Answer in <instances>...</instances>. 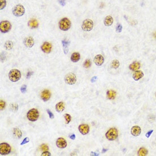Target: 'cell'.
Returning a JSON list of instances; mask_svg holds the SVG:
<instances>
[{"label":"cell","mask_w":156,"mask_h":156,"mask_svg":"<svg viewBox=\"0 0 156 156\" xmlns=\"http://www.w3.org/2000/svg\"><path fill=\"white\" fill-rule=\"evenodd\" d=\"M41 156H51V153L48 152V151H45V152H44L42 154Z\"/></svg>","instance_id":"40"},{"label":"cell","mask_w":156,"mask_h":156,"mask_svg":"<svg viewBox=\"0 0 156 156\" xmlns=\"http://www.w3.org/2000/svg\"><path fill=\"white\" fill-rule=\"evenodd\" d=\"M41 49L45 54H50L52 51V45L48 42H44L41 46Z\"/></svg>","instance_id":"10"},{"label":"cell","mask_w":156,"mask_h":156,"mask_svg":"<svg viewBox=\"0 0 156 156\" xmlns=\"http://www.w3.org/2000/svg\"><path fill=\"white\" fill-rule=\"evenodd\" d=\"M64 118L66 120V124H69L70 123V121H71V116L68 114H65L64 115Z\"/></svg>","instance_id":"32"},{"label":"cell","mask_w":156,"mask_h":156,"mask_svg":"<svg viewBox=\"0 0 156 156\" xmlns=\"http://www.w3.org/2000/svg\"><path fill=\"white\" fill-rule=\"evenodd\" d=\"M55 109L56 111L58 112H62L65 109V104L63 102H60L57 103L55 106Z\"/></svg>","instance_id":"21"},{"label":"cell","mask_w":156,"mask_h":156,"mask_svg":"<svg viewBox=\"0 0 156 156\" xmlns=\"http://www.w3.org/2000/svg\"><path fill=\"white\" fill-rule=\"evenodd\" d=\"M6 6V0H0V9L2 10L4 9Z\"/></svg>","instance_id":"31"},{"label":"cell","mask_w":156,"mask_h":156,"mask_svg":"<svg viewBox=\"0 0 156 156\" xmlns=\"http://www.w3.org/2000/svg\"><path fill=\"white\" fill-rule=\"evenodd\" d=\"M78 130L82 135H86L89 132L90 127L88 124H82L79 126Z\"/></svg>","instance_id":"11"},{"label":"cell","mask_w":156,"mask_h":156,"mask_svg":"<svg viewBox=\"0 0 156 156\" xmlns=\"http://www.w3.org/2000/svg\"><path fill=\"white\" fill-rule=\"evenodd\" d=\"M56 146L60 149H64L67 146V142L64 138L60 137L56 141Z\"/></svg>","instance_id":"13"},{"label":"cell","mask_w":156,"mask_h":156,"mask_svg":"<svg viewBox=\"0 0 156 156\" xmlns=\"http://www.w3.org/2000/svg\"><path fill=\"white\" fill-rule=\"evenodd\" d=\"M12 134H13L14 137L18 138V139L21 138L22 137V133L21 131L19 128H14Z\"/></svg>","instance_id":"22"},{"label":"cell","mask_w":156,"mask_h":156,"mask_svg":"<svg viewBox=\"0 0 156 156\" xmlns=\"http://www.w3.org/2000/svg\"><path fill=\"white\" fill-rule=\"evenodd\" d=\"M21 73L16 69H12L9 73V78L12 82H15L21 78Z\"/></svg>","instance_id":"2"},{"label":"cell","mask_w":156,"mask_h":156,"mask_svg":"<svg viewBox=\"0 0 156 156\" xmlns=\"http://www.w3.org/2000/svg\"><path fill=\"white\" fill-rule=\"evenodd\" d=\"M81 56L78 52H74L72 54L71 60L73 62H77L80 60Z\"/></svg>","instance_id":"23"},{"label":"cell","mask_w":156,"mask_h":156,"mask_svg":"<svg viewBox=\"0 0 156 156\" xmlns=\"http://www.w3.org/2000/svg\"><path fill=\"white\" fill-rule=\"evenodd\" d=\"M10 109L12 112H17L18 110V105L17 103L10 104Z\"/></svg>","instance_id":"28"},{"label":"cell","mask_w":156,"mask_h":156,"mask_svg":"<svg viewBox=\"0 0 156 156\" xmlns=\"http://www.w3.org/2000/svg\"><path fill=\"white\" fill-rule=\"evenodd\" d=\"M153 130H150L149 131V132H148L147 133H146L145 135V136L147 137V138H149V137L150 136V135H152V133H153Z\"/></svg>","instance_id":"42"},{"label":"cell","mask_w":156,"mask_h":156,"mask_svg":"<svg viewBox=\"0 0 156 156\" xmlns=\"http://www.w3.org/2000/svg\"><path fill=\"white\" fill-rule=\"evenodd\" d=\"M5 106H6V103L5 101H3V100H1V101H0V109H1V110H4L5 107Z\"/></svg>","instance_id":"34"},{"label":"cell","mask_w":156,"mask_h":156,"mask_svg":"<svg viewBox=\"0 0 156 156\" xmlns=\"http://www.w3.org/2000/svg\"><path fill=\"white\" fill-rule=\"evenodd\" d=\"M94 27V22L90 19H86L82 22L81 28L85 32H89L92 30Z\"/></svg>","instance_id":"5"},{"label":"cell","mask_w":156,"mask_h":156,"mask_svg":"<svg viewBox=\"0 0 156 156\" xmlns=\"http://www.w3.org/2000/svg\"><path fill=\"white\" fill-rule=\"evenodd\" d=\"M120 65V62L118 60H114L111 64V67L113 69H117Z\"/></svg>","instance_id":"27"},{"label":"cell","mask_w":156,"mask_h":156,"mask_svg":"<svg viewBox=\"0 0 156 156\" xmlns=\"http://www.w3.org/2000/svg\"><path fill=\"white\" fill-rule=\"evenodd\" d=\"M65 83L69 85H74L77 81V77L76 74L73 73H69L65 76L64 78Z\"/></svg>","instance_id":"8"},{"label":"cell","mask_w":156,"mask_h":156,"mask_svg":"<svg viewBox=\"0 0 156 156\" xmlns=\"http://www.w3.org/2000/svg\"><path fill=\"white\" fill-rule=\"evenodd\" d=\"M104 59L103 56L101 54H97L94 58V62L97 66H101L104 63Z\"/></svg>","instance_id":"14"},{"label":"cell","mask_w":156,"mask_h":156,"mask_svg":"<svg viewBox=\"0 0 156 156\" xmlns=\"http://www.w3.org/2000/svg\"><path fill=\"white\" fill-rule=\"evenodd\" d=\"M28 26L31 29H36L39 26V23L36 19H31L28 22Z\"/></svg>","instance_id":"17"},{"label":"cell","mask_w":156,"mask_h":156,"mask_svg":"<svg viewBox=\"0 0 156 156\" xmlns=\"http://www.w3.org/2000/svg\"><path fill=\"white\" fill-rule=\"evenodd\" d=\"M116 96V91L113 90H109L107 91V97L108 99L113 100L114 99Z\"/></svg>","instance_id":"24"},{"label":"cell","mask_w":156,"mask_h":156,"mask_svg":"<svg viewBox=\"0 0 156 156\" xmlns=\"http://www.w3.org/2000/svg\"><path fill=\"white\" fill-rule=\"evenodd\" d=\"M24 46L27 48H32L34 46L35 41L32 36H27L23 40Z\"/></svg>","instance_id":"12"},{"label":"cell","mask_w":156,"mask_h":156,"mask_svg":"<svg viewBox=\"0 0 156 156\" xmlns=\"http://www.w3.org/2000/svg\"><path fill=\"white\" fill-rule=\"evenodd\" d=\"M39 113L38 110L36 108H32L28 111L27 114V119L31 121H35L38 119Z\"/></svg>","instance_id":"4"},{"label":"cell","mask_w":156,"mask_h":156,"mask_svg":"<svg viewBox=\"0 0 156 156\" xmlns=\"http://www.w3.org/2000/svg\"><path fill=\"white\" fill-rule=\"evenodd\" d=\"M90 156H99V153H95V152H91V153H90Z\"/></svg>","instance_id":"46"},{"label":"cell","mask_w":156,"mask_h":156,"mask_svg":"<svg viewBox=\"0 0 156 156\" xmlns=\"http://www.w3.org/2000/svg\"><path fill=\"white\" fill-rule=\"evenodd\" d=\"M42 99L43 100L44 102H47L50 99L51 96V93L49 90H44L40 94Z\"/></svg>","instance_id":"15"},{"label":"cell","mask_w":156,"mask_h":156,"mask_svg":"<svg viewBox=\"0 0 156 156\" xmlns=\"http://www.w3.org/2000/svg\"><path fill=\"white\" fill-rule=\"evenodd\" d=\"M14 44L13 43H12V41L11 40H7L5 43L4 44V48L6 50H11L13 48Z\"/></svg>","instance_id":"25"},{"label":"cell","mask_w":156,"mask_h":156,"mask_svg":"<svg viewBox=\"0 0 156 156\" xmlns=\"http://www.w3.org/2000/svg\"><path fill=\"white\" fill-rule=\"evenodd\" d=\"M59 27L61 30L68 31L71 27V21L66 17L62 18L59 22Z\"/></svg>","instance_id":"1"},{"label":"cell","mask_w":156,"mask_h":156,"mask_svg":"<svg viewBox=\"0 0 156 156\" xmlns=\"http://www.w3.org/2000/svg\"><path fill=\"white\" fill-rule=\"evenodd\" d=\"M131 134H132V135H133V136H135V137L138 136L141 134V128L138 126H133V127L131 128Z\"/></svg>","instance_id":"16"},{"label":"cell","mask_w":156,"mask_h":156,"mask_svg":"<svg viewBox=\"0 0 156 156\" xmlns=\"http://www.w3.org/2000/svg\"><path fill=\"white\" fill-rule=\"evenodd\" d=\"M40 148H41L42 150H43L44 151H48L49 150V147L47 144H42L41 146H40Z\"/></svg>","instance_id":"35"},{"label":"cell","mask_w":156,"mask_h":156,"mask_svg":"<svg viewBox=\"0 0 156 156\" xmlns=\"http://www.w3.org/2000/svg\"><path fill=\"white\" fill-rule=\"evenodd\" d=\"M12 13L14 16L17 17L23 16L25 13L24 7L21 4H17L12 9Z\"/></svg>","instance_id":"3"},{"label":"cell","mask_w":156,"mask_h":156,"mask_svg":"<svg viewBox=\"0 0 156 156\" xmlns=\"http://www.w3.org/2000/svg\"><path fill=\"white\" fill-rule=\"evenodd\" d=\"M21 91L22 93H25L27 91V86L26 85H23L21 87Z\"/></svg>","instance_id":"37"},{"label":"cell","mask_w":156,"mask_h":156,"mask_svg":"<svg viewBox=\"0 0 156 156\" xmlns=\"http://www.w3.org/2000/svg\"><path fill=\"white\" fill-rule=\"evenodd\" d=\"M148 150L145 148H140L138 150L137 154L139 156H145L148 154Z\"/></svg>","instance_id":"26"},{"label":"cell","mask_w":156,"mask_h":156,"mask_svg":"<svg viewBox=\"0 0 156 156\" xmlns=\"http://www.w3.org/2000/svg\"><path fill=\"white\" fill-rule=\"evenodd\" d=\"M155 118H156L155 116H154V115H149V116H148V120H149V121H150V122L152 123L154 121V120H155Z\"/></svg>","instance_id":"36"},{"label":"cell","mask_w":156,"mask_h":156,"mask_svg":"<svg viewBox=\"0 0 156 156\" xmlns=\"http://www.w3.org/2000/svg\"><path fill=\"white\" fill-rule=\"evenodd\" d=\"M61 43L62 45V47L63 48H68V46H69V44H71V42L70 41H66V40H62Z\"/></svg>","instance_id":"30"},{"label":"cell","mask_w":156,"mask_h":156,"mask_svg":"<svg viewBox=\"0 0 156 156\" xmlns=\"http://www.w3.org/2000/svg\"><path fill=\"white\" fill-rule=\"evenodd\" d=\"M144 75V74L143 72L141 71H135V72L133 74V78L135 81H138L143 77Z\"/></svg>","instance_id":"19"},{"label":"cell","mask_w":156,"mask_h":156,"mask_svg":"<svg viewBox=\"0 0 156 156\" xmlns=\"http://www.w3.org/2000/svg\"><path fill=\"white\" fill-rule=\"evenodd\" d=\"M140 66H141V65H140V62L135 61V62H133V63H132L130 65H129V68L130 69L131 71L135 72L138 71V70L140 68Z\"/></svg>","instance_id":"20"},{"label":"cell","mask_w":156,"mask_h":156,"mask_svg":"<svg viewBox=\"0 0 156 156\" xmlns=\"http://www.w3.org/2000/svg\"><path fill=\"white\" fill-rule=\"evenodd\" d=\"M91 62L89 59H87L84 62V66L85 68H89L91 66Z\"/></svg>","instance_id":"29"},{"label":"cell","mask_w":156,"mask_h":156,"mask_svg":"<svg viewBox=\"0 0 156 156\" xmlns=\"http://www.w3.org/2000/svg\"><path fill=\"white\" fill-rule=\"evenodd\" d=\"M33 74H34V72H29L27 73V76H26V77H27V79L30 78L31 76H32V75Z\"/></svg>","instance_id":"43"},{"label":"cell","mask_w":156,"mask_h":156,"mask_svg":"<svg viewBox=\"0 0 156 156\" xmlns=\"http://www.w3.org/2000/svg\"><path fill=\"white\" fill-rule=\"evenodd\" d=\"M69 137H70V138H71V139L74 140H75V138H76V135H75L74 134H72V135L70 136Z\"/></svg>","instance_id":"45"},{"label":"cell","mask_w":156,"mask_h":156,"mask_svg":"<svg viewBox=\"0 0 156 156\" xmlns=\"http://www.w3.org/2000/svg\"><path fill=\"white\" fill-rule=\"evenodd\" d=\"M107 150H108V149H104V148H103V150H102V153H104L107 152Z\"/></svg>","instance_id":"47"},{"label":"cell","mask_w":156,"mask_h":156,"mask_svg":"<svg viewBox=\"0 0 156 156\" xmlns=\"http://www.w3.org/2000/svg\"><path fill=\"white\" fill-rule=\"evenodd\" d=\"M106 137L110 141L116 140L118 137V131L115 128H111L106 132Z\"/></svg>","instance_id":"6"},{"label":"cell","mask_w":156,"mask_h":156,"mask_svg":"<svg viewBox=\"0 0 156 156\" xmlns=\"http://www.w3.org/2000/svg\"><path fill=\"white\" fill-rule=\"evenodd\" d=\"M47 113L48 114V115H49V118L51 119H54V115L53 114L52 112H51V111L49 110V109H47Z\"/></svg>","instance_id":"38"},{"label":"cell","mask_w":156,"mask_h":156,"mask_svg":"<svg viewBox=\"0 0 156 156\" xmlns=\"http://www.w3.org/2000/svg\"><path fill=\"white\" fill-rule=\"evenodd\" d=\"M59 4H60L62 6H64L66 4L65 0H57Z\"/></svg>","instance_id":"41"},{"label":"cell","mask_w":156,"mask_h":156,"mask_svg":"<svg viewBox=\"0 0 156 156\" xmlns=\"http://www.w3.org/2000/svg\"><path fill=\"white\" fill-rule=\"evenodd\" d=\"M98 79L97 77H96V76H94V77H93L91 78V82H92V83H94V82H96V79Z\"/></svg>","instance_id":"44"},{"label":"cell","mask_w":156,"mask_h":156,"mask_svg":"<svg viewBox=\"0 0 156 156\" xmlns=\"http://www.w3.org/2000/svg\"></svg>","instance_id":"48"},{"label":"cell","mask_w":156,"mask_h":156,"mask_svg":"<svg viewBox=\"0 0 156 156\" xmlns=\"http://www.w3.org/2000/svg\"><path fill=\"white\" fill-rule=\"evenodd\" d=\"M113 22L114 19L111 15H108V16L106 17L103 21L104 24L106 26H107V27L111 26V25L113 24Z\"/></svg>","instance_id":"18"},{"label":"cell","mask_w":156,"mask_h":156,"mask_svg":"<svg viewBox=\"0 0 156 156\" xmlns=\"http://www.w3.org/2000/svg\"><path fill=\"white\" fill-rule=\"evenodd\" d=\"M123 29V26L120 23H118L117 24L116 27V31L118 33H119V32H121L122 31Z\"/></svg>","instance_id":"33"},{"label":"cell","mask_w":156,"mask_h":156,"mask_svg":"<svg viewBox=\"0 0 156 156\" xmlns=\"http://www.w3.org/2000/svg\"><path fill=\"white\" fill-rule=\"evenodd\" d=\"M11 150H12L11 146L7 143H3L0 144V154H1V155H7L11 152Z\"/></svg>","instance_id":"9"},{"label":"cell","mask_w":156,"mask_h":156,"mask_svg":"<svg viewBox=\"0 0 156 156\" xmlns=\"http://www.w3.org/2000/svg\"><path fill=\"white\" fill-rule=\"evenodd\" d=\"M29 141H30V139H29V137H26V138H25L23 140L22 142L21 143V145H23L29 143Z\"/></svg>","instance_id":"39"},{"label":"cell","mask_w":156,"mask_h":156,"mask_svg":"<svg viewBox=\"0 0 156 156\" xmlns=\"http://www.w3.org/2000/svg\"><path fill=\"white\" fill-rule=\"evenodd\" d=\"M12 24L8 21H3L0 23V31L2 33H7L12 29Z\"/></svg>","instance_id":"7"}]
</instances>
